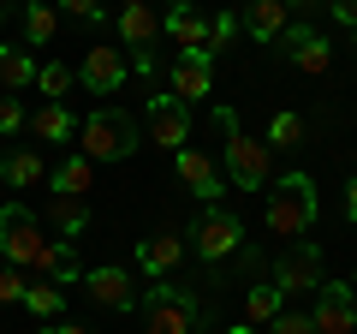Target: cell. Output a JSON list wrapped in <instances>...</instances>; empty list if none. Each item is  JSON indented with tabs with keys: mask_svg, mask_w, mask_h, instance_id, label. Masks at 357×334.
<instances>
[{
	"mask_svg": "<svg viewBox=\"0 0 357 334\" xmlns=\"http://www.w3.org/2000/svg\"><path fill=\"white\" fill-rule=\"evenodd\" d=\"M310 227H316V180H310V173L274 180V191H268V233L298 245Z\"/></svg>",
	"mask_w": 357,
	"mask_h": 334,
	"instance_id": "6da1fadb",
	"label": "cell"
},
{
	"mask_svg": "<svg viewBox=\"0 0 357 334\" xmlns=\"http://www.w3.org/2000/svg\"><path fill=\"white\" fill-rule=\"evenodd\" d=\"M215 126L227 131V180L238 185V191H262L268 185V143L244 138L232 108H215Z\"/></svg>",
	"mask_w": 357,
	"mask_h": 334,
	"instance_id": "7a4b0ae2",
	"label": "cell"
},
{
	"mask_svg": "<svg viewBox=\"0 0 357 334\" xmlns=\"http://www.w3.org/2000/svg\"><path fill=\"white\" fill-rule=\"evenodd\" d=\"M77 138H84L89 161H131V150H137V119L126 108H102V114H89L77 126Z\"/></svg>",
	"mask_w": 357,
	"mask_h": 334,
	"instance_id": "3957f363",
	"label": "cell"
},
{
	"mask_svg": "<svg viewBox=\"0 0 357 334\" xmlns=\"http://www.w3.org/2000/svg\"><path fill=\"white\" fill-rule=\"evenodd\" d=\"M137 310H143V334H191L197 328V298L185 286H149V293H137Z\"/></svg>",
	"mask_w": 357,
	"mask_h": 334,
	"instance_id": "277c9868",
	"label": "cell"
},
{
	"mask_svg": "<svg viewBox=\"0 0 357 334\" xmlns=\"http://www.w3.org/2000/svg\"><path fill=\"white\" fill-rule=\"evenodd\" d=\"M48 239H42V221L30 215L24 203H6L0 209V257L13 263V269H36Z\"/></svg>",
	"mask_w": 357,
	"mask_h": 334,
	"instance_id": "5b68a950",
	"label": "cell"
},
{
	"mask_svg": "<svg viewBox=\"0 0 357 334\" xmlns=\"http://www.w3.org/2000/svg\"><path fill=\"white\" fill-rule=\"evenodd\" d=\"M191 245H197V257L227 263L232 251L244 245V227H238V215H227V209H215V203H208L203 215H197V227H191Z\"/></svg>",
	"mask_w": 357,
	"mask_h": 334,
	"instance_id": "8992f818",
	"label": "cell"
},
{
	"mask_svg": "<svg viewBox=\"0 0 357 334\" xmlns=\"http://www.w3.org/2000/svg\"><path fill=\"white\" fill-rule=\"evenodd\" d=\"M310 317H316V334H351L357 328V286L351 281H321Z\"/></svg>",
	"mask_w": 357,
	"mask_h": 334,
	"instance_id": "52a82bcc",
	"label": "cell"
},
{
	"mask_svg": "<svg viewBox=\"0 0 357 334\" xmlns=\"http://www.w3.org/2000/svg\"><path fill=\"white\" fill-rule=\"evenodd\" d=\"M149 143L178 155V143H191V108L178 96H149Z\"/></svg>",
	"mask_w": 357,
	"mask_h": 334,
	"instance_id": "ba28073f",
	"label": "cell"
},
{
	"mask_svg": "<svg viewBox=\"0 0 357 334\" xmlns=\"http://www.w3.org/2000/svg\"><path fill=\"white\" fill-rule=\"evenodd\" d=\"M280 54L298 66V72H310V78H321L333 66V48H328V36L321 30H310V24H286V36H280Z\"/></svg>",
	"mask_w": 357,
	"mask_h": 334,
	"instance_id": "9c48e42d",
	"label": "cell"
},
{
	"mask_svg": "<svg viewBox=\"0 0 357 334\" xmlns=\"http://www.w3.org/2000/svg\"><path fill=\"white\" fill-rule=\"evenodd\" d=\"M114 24H119V36H126V48H137V60L149 66V48L161 42V13H155V0H126Z\"/></svg>",
	"mask_w": 357,
	"mask_h": 334,
	"instance_id": "30bf717a",
	"label": "cell"
},
{
	"mask_svg": "<svg viewBox=\"0 0 357 334\" xmlns=\"http://www.w3.org/2000/svg\"><path fill=\"white\" fill-rule=\"evenodd\" d=\"M274 286H280V293H316L321 286V251L298 239L292 251L274 263Z\"/></svg>",
	"mask_w": 357,
	"mask_h": 334,
	"instance_id": "8fae6325",
	"label": "cell"
},
{
	"mask_svg": "<svg viewBox=\"0 0 357 334\" xmlns=\"http://www.w3.org/2000/svg\"><path fill=\"white\" fill-rule=\"evenodd\" d=\"M208 90H215V54H178L173 60V96L191 108L197 96H208Z\"/></svg>",
	"mask_w": 357,
	"mask_h": 334,
	"instance_id": "7c38bea8",
	"label": "cell"
},
{
	"mask_svg": "<svg viewBox=\"0 0 357 334\" xmlns=\"http://www.w3.org/2000/svg\"><path fill=\"white\" fill-rule=\"evenodd\" d=\"M119 84H126V54H119V48H107V42H96V48L84 54V90L114 96Z\"/></svg>",
	"mask_w": 357,
	"mask_h": 334,
	"instance_id": "4fadbf2b",
	"label": "cell"
},
{
	"mask_svg": "<svg viewBox=\"0 0 357 334\" xmlns=\"http://www.w3.org/2000/svg\"><path fill=\"white\" fill-rule=\"evenodd\" d=\"M161 30L178 42V54H208V18L197 13V6H185V0L161 18Z\"/></svg>",
	"mask_w": 357,
	"mask_h": 334,
	"instance_id": "5bb4252c",
	"label": "cell"
},
{
	"mask_svg": "<svg viewBox=\"0 0 357 334\" xmlns=\"http://www.w3.org/2000/svg\"><path fill=\"white\" fill-rule=\"evenodd\" d=\"M84 293L96 298V305H107V310H131V305H137V286H131L126 269H89L84 275Z\"/></svg>",
	"mask_w": 357,
	"mask_h": 334,
	"instance_id": "9a60e30c",
	"label": "cell"
},
{
	"mask_svg": "<svg viewBox=\"0 0 357 334\" xmlns=\"http://www.w3.org/2000/svg\"><path fill=\"white\" fill-rule=\"evenodd\" d=\"M173 161H178V180L191 185V191H197V197H203V203H215V197H220V191H227V180H220V167H215V161H208V155H203V150H178V155H173Z\"/></svg>",
	"mask_w": 357,
	"mask_h": 334,
	"instance_id": "2e32d148",
	"label": "cell"
},
{
	"mask_svg": "<svg viewBox=\"0 0 357 334\" xmlns=\"http://www.w3.org/2000/svg\"><path fill=\"white\" fill-rule=\"evenodd\" d=\"M286 24H292V6H286V0H250V6H244V30H250L256 42H280Z\"/></svg>",
	"mask_w": 357,
	"mask_h": 334,
	"instance_id": "e0dca14e",
	"label": "cell"
},
{
	"mask_svg": "<svg viewBox=\"0 0 357 334\" xmlns=\"http://www.w3.org/2000/svg\"><path fill=\"white\" fill-rule=\"evenodd\" d=\"M178 257H185V239H178V233H155V239H143V245H137L143 275H173V269H178Z\"/></svg>",
	"mask_w": 357,
	"mask_h": 334,
	"instance_id": "ac0fdd59",
	"label": "cell"
},
{
	"mask_svg": "<svg viewBox=\"0 0 357 334\" xmlns=\"http://www.w3.org/2000/svg\"><path fill=\"white\" fill-rule=\"evenodd\" d=\"M0 180L13 185V191H30V185L48 180V167H42L36 150H13V155H0Z\"/></svg>",
	"mask_w": 357,
	"mask_h": 334,
	"instance_id": "d6986e66",
	"label": "cell"
},
{
	"mask_svg": "<svg viewBox=\"0 0 357 334\" xmlns=\"http://www.w3.org/2000/svg\"><path fill=\"white\" fill-rule=\"evenodd\" d=\"M42 66L30 60L24 48H13V42H0V90H24V84H36Z\"/></svg>",
	"mask_w": 357,
	"mask_h": 334,
	"instance_id": "ffe728a7",
	"label": "cell"
},
{
	"mask_svg": "<svg viewBox=\"0 0 357 334\" xmlns=\"http://www.w3.org/2000/svg\"><path fill=\"white\" fill-rule=\"evenodd\" d=\"M48 221L66 233V239H84V227H89V203H84V197H60V191H54V197H48Z\"/></svg>",
	"mask_w": 357,
	"mask_h": 334,
	"instance_id": "44dd1931",
	"label": "cell"
},
{
	"mask_svg": "<svg viewBox=\"0 0 357 334\" xmlns=\"http://www.w3.org/2000/svg\"><path fill=\"white\" fill-rule=\"evenodd\" d=\"M280 310H286V293H280L274 281H262V286L244 293V322H250V328H256V322H274Z\"/></svg>",
	"mask_w": 357,
	"mask_h": 334,
	"instance_id": "7402d4cb",
	"label": "cell"
},
{
	"mask_svg": "<svg viewBox=\"0 0 357 334\" xmlns=\"http://www.w3.org/2000/svg\"><path fill=\"white\" fill-rule=\"evenodd\" d=\"M89 180H96V161H89V155H72V161L54 167V191H60V197H84Z\"/></svg>",
	"mask_w": 357,
	"mask_h": 334,
	"instance_id": "603a6c76",
	"label": "cell"
},
{
	"mask_svg": "<svg viewBox=\"0 0 357 334\" xmlns=\"http://www.w3.org/2000/svg\"><path fill=\"white\" fill-rule=\"evenodd\" d=\"M36 138H42V143H66V138H77V119L66 114V102L36 108Z\"/></svg>",
	"mask_w": 357,
	"mask_h": 334,
	"instance_id": "cb8c5ba5",
	"label": "cell"
},
{
	"mask_svg": "<svg viewBox=\"0 0 357 334\" xmlns=\"http://www.w3.org/2000/svg\"><path fill=\"white\" fill-rule=\"evenodd\" d=\"M24 310H30V317H60V310H66V286H54V281L36 275V281L24 286Z\"/></svg>",
	"mask_w": 357,
	"mask_h": 334,
	"instance_id": "d4e9b609",
	"label": "cell"
},
{
	"mask_svg": "<svg viewBox=\"0 0 357 334\" xmlns=\"http://www.w3.org/2000/svg\"><path fill=\"white\" fill-rule=\"evenodd\" d=\"M54 30H60V13H54L48 0H30V6H24V36L36 42V48H48Z\"/></svg>",
	"mask_w": 357,
	"mask_h": 334,
	"instance_id": "484cf974",
	"label": "cell"
},
{
	"mask_svg": "<svg viewBox=\"0 0 357 334\" xmlns=\"http://www.w3.org/2000/svg\"><path fill=\"white\" fill-rule=\"evenodd\" d=\"M268 143H274V150H298V143H304V119H298L292 108H280V114L268 119Z\"/></svg>",
	"mask_w": 357,
	"mask_h": 334,
	"instance_id": "4316f807",
	"label": "cell"
},
{
	"mask_svg": "<svg viewBox=\"0 0 357 334\" xmlns=\"http://www.w3.org/2000/svg\"><path fill=\"white\" fill-rule=\"evenodd\" d=\"M72 66H66V60H48V66H42V72H36V90L42 96H66V90H72Z\"/></svg>",
	"mask_w": 357,
	"mask_h": 334,
	"instance_id": "83f0119b",
	"label": "cell"
},
{
	"mask_svg": "<svg viewBox=\"0 0 357 334\" xmlns=\"http://www.w3.org/2000/svg\"><path fill=\"white\" fill-rule=\"evenodd\" d=\"M268 328L274 334H316V317H310V310H280Z\"/></svg>",
	"mask_w": 357,
	"mask_h": 334,
	"instance_id": "f1b7e54d",
	"label": "cell"
},
{
	"mask_svg": "<svg viewBox=\"0 0 357 334\" xmlns=\"http://www.w3.org/2000/svg\"><path fill=\"white\" fill-rule=\"evenodd\" d=\"M232 36H238V18H232V13H215V18H208V54L227 48Z\"/></svg>",
	"mask_w": 357,
	"mask_h": 334,
	"instance_id": "f546056e",
	"label": "cell"
},
{
	"mask_svg": "<svg viewBox=\"0 0 357 334\" xmlns=\"http://www.w3.org/2000/svg\"><path fill=\"white\" fill-rule=\"evenodd\" d=\"M24 275H18V269H0V305H24Z\"/></svg>",
	"mask_w": 357,
	"mask_h": 334,
	"instance_id": "4dcf8cb0",
	"label": "cell"
},
{
	"mask_svg": "<svg viewBox=\"0 0 357 334\" xmlns=\"http://www.w3.org/2000/svg\"><path fill=\"white\" fill-rule=\"evenodd\" d=\"M13 131H24V108L13 96H0V138H13Z\"/></svg>",
	"mask_w": 357,
	"mask_h": 334,
	"instance_id": "1f68e13d",
	"label": "cell"
},
{
	"mask_svg": "<svg viewBox=\"0 0 357 334\" xmlns=\"http://www.w3.org/2000/svg\"><path fill=\"white\" fill-rule=\"evenodd\" d=\"M60 6H66L72 18H89V24H102V13H107L102 0H60Z\"/></svg>",
	"mask_w": 357,
	"mask_h": 334,
	"instance_id": "d6a6232c",
	"label": "cell"
},
{
	"mask_svg": "<svg viewBox=\"0 0 357 334\" xmlns=\"http://www.w3.org/2000/svg\"><path fill=\"white\" fill-rule=\"evenodd\" d=\"M328 6H333V18H340V24L357 30V0H328Z\"/></svg>",
	"mask_w": 357,
	"mask_h": 334,
	"instance_id": "836d02e7",
	"label": "cell"
},
{
	"mask_svg": "<svg viewBox=\"0 0 357 334\" xmlns=\"http://www.w3.org/2000/svg\"><path fill=\"white\" fill-rule=\"evenodd\" d=\"M345 221H357V180L345 185Z\"/></svg>",
	"mask_w": 357,
	"mask_h": 334,
	"instance_id": "e575fe53",
	"label": "cell"
},
{
	"mask_svg": "<svg viewBox=\"0 0 357 334\" xmlns=\"http://www.w3.org/2000/svg\"><path fill=\"white\" fill-rule=\"evenodd\" d=\"M54 334H89L84 322H54Z\"/></svg>",
	"mask_w": 357,
	"mask_h": 334,
	"instance_id": "d590c367",
	"label": "cell"
},
{
	"mask_svg": "<svg viewBox=\"0 0 357 334\" xmlns=\"http://www.w3.org/2000/svg\"><path fill=\"white\" fill-rule=\"evenodd\" d=\"M286 6H298V13H310V6H321V0H286Z\"/></svg>",
	"mask_w": 357,
	"mask_h": 334,
	"instance_id": "8d00e7d4",
	"label": "cell"
},
{
	"mask_svg": "<svg viewBox=\"0 0 357 334\" xmlns=\"http://www.w3.org/2000/svg\"><path fill=\"white\" fill-rule=\"evenodd\" d=\"M227 334H256V328H250V322H238V328H227Z\"/></svg>",
	"mask_w": 357,
	"mask_h": 334,
	"instance_id": "74e56055",
	"label": "cell"
},
{
	"mask_svg": "<svg viewBox=\"0 0 357 334\" xmlns=\"http://www.w3.org/2000/svg\"><path fill=\"white\" fill-rule=\"evenodd\" d=\"M0 18H6V0H0Z\"/></svg>",
	"mask_w": 357,
	"mask_h": 334,
	"instance_id": "f35d334b",
	"label": "cell"
},
{
	"mask_svg": "<svg viewBox=\"0 0 357 334\" xmlns=\"http://www.w3.org/2000/svg\"><path fill=\"white\" fill-rule=\"evenodd\" d=\"M173 6H178V0H173Z\"/></svg>",
	"mask_w": 357,
	"mask_h": 334,
	"instance_id": "ab89813d",
	"label": "cell"
},
{
	"mask_svg": "<svg viewBox=\"0 0 357 334\" xmlns=\"http://www.w3.org/2000/svg\"><path fill=\"white\" fill-rule=\"evenodd\" d=\"M351 286H357V281H351Z\"/></svg>",
	"mask_w": 357,
	"mask_h": 334,
	"instance_id": "60d3db41",
	"label": "cell"
}]
</instances>
